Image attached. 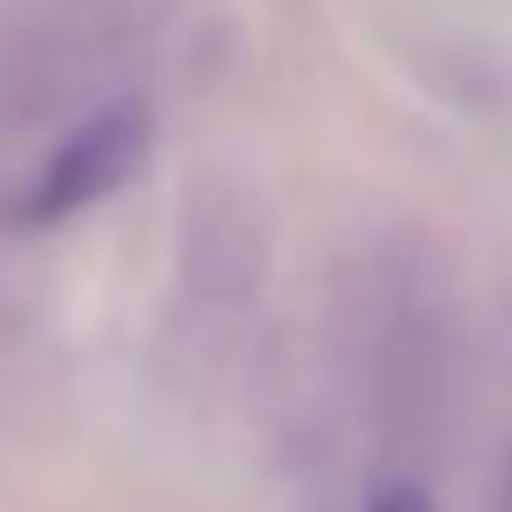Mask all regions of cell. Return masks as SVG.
<instances>
[{
  "label": "cell",
  "mask_w": 512,
  "mask_h": 512,
  "mask_svg": "<svg viewBox=\"0 0 512 512\" xmlns=\"http://www.w3.org/2000/svg\"><path fill=\"white\" fill-rule=\"evenodd\" d=\"M367 512H429V499L416 492V485H388V492H374Z\"/></svg>",
  "instance_id": "cell-2"
},
{
  "label": "cell",
  "mask_w": 512,
  "mask_h": 512,
  "mask_svg": "<svg viewBox=\"0 0 512 512\" xmlns=\"http://www.w3.org/2000/svg\"><path fill=\"white\" fill-rule=\"evenodd\" d=\"M146 153H153V111H146L139 97L90 111L84 125L42 160L35 187H28V201H21V222H28V229L77 222L84 208L111 201L118 187H132L139 167H146Z\"/></svg>",
  "instance_id": "cell-1"
}]
</instances>
